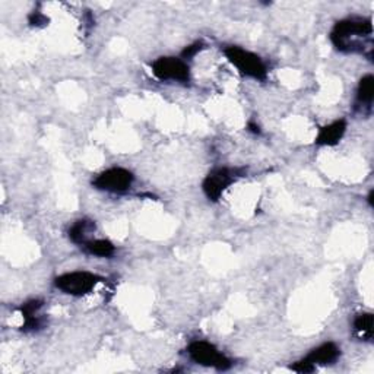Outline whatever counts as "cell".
Masks as SVG:
<instances>
[{"label":"cell","instance_id":"cell-1","mask_svg":"<svg viewBox=\"0 0 374 374\" xmlns=\"http://www.w3.org/2000/svg\"><path fill=\"white\" fill-rule=\"evenodd\" d=\"M334 47L347 54H373V21L366 17H350L338 21L331 36Z\"/></svg>","mask_w":374,"mask_h":374},{"label":"cell","instance_id":"cell-2","mask_svg":"<svg viewBox=\"0 0 374 374\" xmlns=\"http://www.w3.org/2000/svg\"><path fill=\"white\" fill-rule=\"evenodd\" d=\"M224 54H226L227 61L240 72L243 77L256 81H265L267 78V68L260 56L238 46H230L224 49Z\"/></svg>","mask_w":374,"mask_h":374},{"label":"cell","instance_id":"cell-3","mask_svg":"<svg viewBox=\"0 0 374 374\" xmlns=\"http://www.w3.org/2000/svg\"><path fill=\"white\" fill-rule=\"evenodd\" d=\"M187 355L193 363L205 367H212L218 371H227L233 367V360L222 354L214 343L208 341H193L187 347Z\"/></svg>","mask_w":374,"mask_h":374},{"label":"cell","instance_id":"cell-4","mask_svg":"<svg viewBox=\"0 0 374 374\" xmlns=\"http://www.w3.org/2000/svg\"><path fill=\"white\" fill-rule=\"evenodd\" d=\"M102 281L97 274L88 271H73L59 275L54 279V287L72 297H82L91 293Z\"/></svg>","mask_w":374,"mask_h":374},{"label":"cell","instance_id":"cell-5","mask_svg":"<svg viewBox=\"0 0 374 374\" xmlns=\"http://www.w3.org/2000/svg\"><path fill=\"white\" fill-rule=\"evenodd\" d=\"M153 75L159 81H173L180 84L190 82V68L182 57H158L151 65Z\"/></svg>","mask_w":374,"mask_h":374},{"label":"cell","instance_id":"cell-6","mask_svg":"<svg viewBox=\"0 0 374 374\" xmlns=\"http://www.w3.org/2000/svg\"><path fill=\"white\" fill-rule=\"evenodd\" d=\"M133 182L134 176L132 171L122 167H111L97 174L93 180V186L101 192L123 194L130 190Z\"/></svg>","mask_w":374,"mask_h":374},{"label":"cell","instance_id":"cell-7","mask_svg":"<svg viewBox=\"0 0 374 374\" xmlns=\"http://www.w3.org/2000/svg\"><path fill=\"white\" fill-rule=\"evenodd\" d=\"M242 170L219 167L209 173L202 183V190L205 196L211 202H218L226 192L235 180L237 177H242Z\"/></svg>","mask_w":374,"mask_h":374},{"label":"cell","instance_id":"cell-8","mask_svg":"<svg viewBox=\"0 0 374 374\" xmlns=\"http://www.w3.org/2000/svg\"><path fill=\"white\" fill-rule=\"evenodd\" d=\"M339 357H341V348L336 345V343L326 342V343H322L320 347L311 350L304 357V360L316 368V366L334 364L335 361H338Z\"/></svg>","mask_w":374,"mask_h":374},{"label":"cell","instance_id":"cell-9","mask_svg":"<svg viewBox=\"0 0 374 374\" xmlns=\"http://www.w3.org/2000/svg\"><path fill=\"white\" fill-rule=\"evenodd\" d=\"M347 127L348 125L345 118H339V120L329 123L319 129V133L316 139H314V143H316L318 146H335L343 138V134H345L347 132Z\"/></svg>","mask_w":374,"mask_h":374},{"label":"cell","instance_id":"cell-10","mask_svg":"<svg viewBox=\"0 0 374 374\" xmlns=\"http://www.w3.org/2000/svg\"><path fill=\"white\" fill-rule=\"evenodd\" d=\"M373 100H374V78L371 73H368L358 82L355 109L361 110L366 114H370L373 107Z\"/></svg>","mask_w":374,"mask_h":374},{"label":"cell","instance_id":"cell-11","mask_svg":"<svg viewBox=\"0 0 374 374\" xmlns=\"http://www.w3.org/2000/svg\"><path fill=\"white\" fill-rule=\"evenodd\" d=\"M94 231H95V222L91 219H88V218H82V219H78L72 224L68 234H69V238H70L72 243L82 247L89 240L88 238L89 234L94 233Z\"/></svg>","mask_w":374,"mask_h":374},{"label":"cell","instance_id":"cell-12","mask_svg":"<svg viewBox=\"0 0 374 374\" xmlns=\"http://www.w3.org/2000/svg\"><path fill=\"white\" fill-rule=\"evenodd\" d=\"M82 247L88 254L97 258H111L116 253V246L110 240H104V238L88 240Z\"/></svg>","mask_w":374,"mask_h":374},{"label":"cell","instance_id":"cell-13","mask_svg":"<svg viewBox=\"0 0 374 374\" xmlns=\"http://www.w3.org/2000/svg\"><path fill=\"white\" fill-rule=\"evenodd\" d=\"M373 322L371 313H360L354 319V331L363 341H370L373 338Z\"/></svg>","mask_w":374,"mask_h":374},{"label":"cell","instance_id":"cell-14","mask_svg":"<svg viewBox=\"0 0 374 374\" xmlns=\"http://www.w3.org/2000/svg\"><path fill=\"white\" fill-rule=\"evenodd\" d=\"M44 307V302L41 300V298H33V300H28L25 302L21 307H20V311L22 314V318L26 319V318H31V316H36V314H40V310Z\"/></svg>","mask_w":374,"mask_h":374},{"label":"cell","instance_id":"cell-15","mask_svg":"<svg viewBox=\"0 0 374 374\" xmlns=\"http://www.w3.org/2000/svg\"><path fill=\"white\" fill-rule=\"evenodd\" d=\"M203 49H205V42H203V41H196V42L190 44V46H187V47L182 52L180 57L183 59V61L187 62V61H190V59H193L194 56H196L198 53H201Z\"/></svg>","mask_w":374,"mask_h":374},{"label":"cell","instance_id":"cell-16","mask_svg":"<svg viewBox=\"0 0 374 374\" xmlns=\"http://www.w3.org/2000/svg\"><path fill=\"white\" fill-rule=\"evenodd\" d=\"M28 22L31 24L33 26H44V25H47L49 22V18L46 17V15L41 13V12H33L31 15H29V18H28Z\"/></svg>","mask_w":374,"mask_h":374},{"label":"cell","instance_id":"cell-17","mask_svg":"<svg viewBox=\"0 0 374 374\" xmlns=\"http://www.w3.org/2000/svg\"><path fill=\"white\" fill-rule=\"evenodd\" d=\"M247 127H249V130H250V132H253V133H256V134H259V133H260V127H259L256 123H251V122H250Z\"/></svg>","mask_w":374,"mask_h":374},{"label":"cell","instance_id":"cell-18","mask_svg":"<svg viewBox=\"0 0 374 374\" xmlns=\"http://www.w3.org/2000/svg\"><path fill=\"white\" fill-rule=\"evenodd\" d=\"M367 201H368L370 206H373V190L368 193V198H367Z\"/></svg>","mask_w":374,"mask_h":374}]
</instances>
